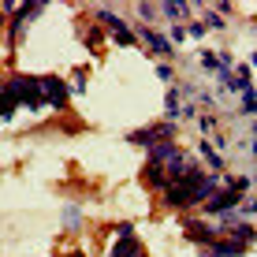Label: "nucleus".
Listing matches in <instances>:
<instances>
[{
	"mask_svg": "<svg viewBox=\"0 0 257 257\" xmlns=\"http://www.w3.org/2000/svg\"><path fill=\"white\" fill-rule=\"evenodd\" d=\"M190 205H194V190L190 187L172 183V187L164 190V209H190Z\"/></svg>",
	"mask_w": 257,
	"mask_h": 257,
	"instance_id": "nucleus-10",
	"label": "nucleus"
},
{
	"mask_svg": "<svg viewBox=\"0 0 257 257\" xmlns=\"http://www.w3.org/2000/svg\"><path fill=\"white\" fill-rule=\"evenodd\" d=\"M78 224H82V212H78L75 205H67V209H64V227H67V231H75Z\"/></svg>",
	"mask_w": 257,
	"mask_h": 257,
	"instance_id": "nucleus-20",
	"label": "nucleus"
},
{
	"mask_svg": "<svg viewBox=\"0 0 257 257\" xmlns=\"http://www.w3.org/2000/svg\"><path fill=\"white\" fill-rule=\"evenodd\" d=\"M64 257H86L82 250H71V253H64Z\"/></svg>",
	"mask_w": 257,
	"mask_h": 257,
	"instance_id": "nucleus-30",
	"label": "nucleus"
},
{
	"mask_svg": "<svg viewBox=\"0 0 257 257\" xmlns=\"http://www.w3.org/2000/svg\"><path fill=\"white\" fill-rule=\"evenodd\" d=\"M201 26H205V30H224V19H220V15L209 8V12H205V19H201Z\"/></svg>",
	"mask_w": 257,
	"mask_h": 257,
	"instance_id": "nucleus-22",
	"label": "nucleus"
},
{
	"mask_svg": "<svg viewBox=\"0 0 257 257\" xmlns=\"http://www.w3.org/2000/svg\"><path fill=\"white\" fill-rule=\"evenodd\" d=\"M112 41H116V45H138V34L135 30H123V34H112Z\"/></svg>",
	"mask_w": 257,
	"mask_h": 257,
	"instance_id": "nucleus-24",
	"label": "nucleus"
},
{
	"mask_svg": "<svg viewBox=\"0 0 257 257\" xmlns=\"http://www.w3.org/2000/svg\"><path fill=\"white\" fill-rule=\"evenodd\" d=\"M138 15H142V19H146V26H149V23H157V15H161V12H157L153 4H138Z\"/></svg>",
	"mask_w": 257,
	"mask_h": 257,
	"instance_id": "nucleus-25",
	"label": "nucleus"
},
{
	"mask_svg": "<svg viewBox=\"0 0 257 257\" xmlns=\"http://www.w3.org/2000/svg\"><path fill=\"white\" fill-rule=\"evenodd\" d=\"M224 235L235 238V242H242V246H253V242H257V227L250 224V220H238V224H231Z\"/></svg>",
	"mask_w": 257,
	"mask_h": 257,
	"instance_id": "nucleus-12",
	"label": "nucleus"
},
{
	"mask_svg": "<svg viewBox=\"0 0 257 257\" xmlns=\"http://www.w3.org/2000/svg\"><path fill=\"white\" fill-rule=\"evenodd\" d=\"M82 41H86V45H97V41H101V30H97V23H93L90 30L82 34Z\"/></svg>",
	"mask_w": 257,
	"mask_h": 257,
	"instance_id": "nucleus-28",
	"label": "nucleus"
},
{
	"mask_svg": "<svg viewBox=\"0 0 257 257\" xmlns=\"http://www.w3.org/2000/svg\"><path fill=\"white\" fill-rule=\"evenodd\" d=\"M235 212H238V220H250V216H257V198H253V194H246V198L235 205Z\"/></svg>",
	"mask_w": 257,
	"mask_h": 257,
	"instance_id": "nucleus-18",
	"label": "nucleus"
},
{
	"mask_svg": "<svg viewBox=\"0 0 257 257\" xmlns=\"http://www.w3.org/2000/svg\"><path fill=\"white\" fill-rule=\"evenodd\" d=\"M205 26H201V23H187V38H205Z\"/></svg>",
	"mask_w": 257,
	"mask_h": 257,
	"instance_id": "nucleus-27",
	"label": "nucleus"
},
{
	"mask_svg": "<svg viewBox=\"0 0 257 257\" xmlns=\"http://www.w3.org/2000/svg\"><path fill=\"white\" fill-rule=\"evenodd\" d=\"M67 86H71V93H86V67H78L75 75H71Z\"/></svg>",
	"mask_w": 257,
	"mask_h": 257,
	"instance_id": "nucleus-21",
	"label": "nucleus"
},
{
	"mask_svg": "<svg viewBox=\"0 0 257 257\" xmlns=\"http://www.w3.org/2000/svg\"><path fill=\"white\" fill-rule=\"evenodd\" d=\"M138 257H146V250H142V253H138Z\"/></svg>",
	"mask_w": 257,
	"mask_h": 257,
	"instance_id": "nucleus-35",
	"label": "nucleus"
},
{
	"mask_svg": "<svg viewBox=\"0 0 257 257\" xmlns=\"http://www.w3.org/2000/svg\"><path fill=\"white\" fill-rule=\"evenodd\" d=\"M250 153H253V157H257V142H250Z\"/></svg>",
	"mask_w": 257,
	"mask_h": 257,
	"instance_id": "nucleus-32",
	"label": "nucleus"
},
{
	"mask_svg": "<svg viewBox=\"0 0 257 257\" xmlns=\"http://www.w3.org/2000/svg\"><path fill=\"white\" fill-rule=\"evenodd\" d=\"M179 153H183V149H179V142H153V146L146 149V157H149L146 164H161V168H164V164H172Z\"/></svg>",
	"mask_w": 257,
	"mask_h": 257,
	"instance_id": "nucleus-9",
	"label": "nucleus"
},
{
	"mask_svg": "<svg viewBox=\"0 0 257 257\" xmlns=\"http://www.w3.org/2000/svg\"><path fill=\"white\" fill-rule=\"evenodd\" d=\"M157 12H161L164 19H172V23H183V26L190 23V8H187V4H175V0H168V4H161Z\"/></svg>",
	"mask_w": 257,
	"mask_h": 257,
	"instance_id": "nucleus-13",
	"label": "nucleus"
},
{
	"mask_svg": "<svg viewBox=\"0 0 257 257\" xmlns=\"http://www.w3.org/2000/svg\"><path fill=\"white\" fill-rule=\"evenodd\" d=\"M250 246H242V242H235V238H227V235H220L212 246H201V257H242Z\"/></svg>",
	"mask_w": 257,
	"mask_h": 257,
	"instance_id": "nucleus-8",
	"label": "nucleus"
},
{
	"mask_svg": "<svg viewBox=\"0 0 257 257\" xmlns=\"http://www.w3.org/2000/svg\"><path fill=\"white\" fill-rule=\"evenodd\" d=\"M179 108H183V101H179V93H175V86H172V90H168V101H164V119L179 123Z\"/></svg>",
	"mask_w": 257,
	"mask_h": 257,
	"instance_id": "nucleus-16",
	"label": "nucleus"
},
{
	"mask_svg": "<svg viewBox=\"0 0 257 257\" xmlns=\"http://www.w3.org/2000/svg\"><path fill=\"white\" fill-rule=\"evenodd\" d=\"M216 123H220L216 116H201V119H198V127H201V135H216Z\"/></svg>",
	"mask_w": 257,
	"mask_h": 257,
	"instance_id": "nucleus-26",
	"label": "nucleus"
},
{
	"mask_svg": "<svg viewBox=\"0 0 257 257\" xmlns=\"http://www.w3.org/2000/svg\"><path fill=\"white\" fill-rule=\"evenodd\" d=\"M135 34H138V41H142V45H146V49H153L157 52V56H172V45H168V38H164V34L161 30H153V26H146V23H142V26H135Z\"/></svg>",
	"mask_w": 257,
	"mask_h": 257,
	"instance_id": "nucleus-7",
	"label": "nucleus"
},
{
	"mask_svg": "<svg viewBox=\"0 0 257 257\" xmlns=\"http://www.w3.org/2000/svg\"><path fill=\"white\" fill-rule=\"evenodd\" d=\"M8 90H12V97L19 101V108H30V112L45 108L41 78H34V75H12V78H8Z\"/></svg>",
	"mask_w": 257,
	"mask_h": 257,
	"instance_id": "nucleus-1",
	"label": "nucleus"
},
{
	"mask_svg": "<svg viewBox=\"0 0 257 257\" xmlns=\"http://www.w3.org/2000/svg\"><path fill=\"white\" fill-rule=\"evenodd\" d=\"M183 235H187L198 250H201V246H212V242L220 238L216 224H212V220H205V216H201V220H198V216H187V220H183Z\"/></svg>",
	"mask_w": 257,
	"mask_h": 257,
	"instance_id": "nucleus-4",
	"label": "nucleus"
},
{
	"mask_svg": "<svg viewBox=\"0 0 257 257\" xmlns=\"http://www.w3.org/2000/svg\"><path fill=\"white\" fill-rule=\"evenodd\" d=\"M164 38H168V45H172V49L187 45V26H183V23H172V26H168V34H164Z\"/></svg>",
	"mask_w": 257,
	"mask_h": 257,
	"instance_id": "nucleus-17",
	"label": "nucleus"
},
{
	"mask_svg": "<svg viewBox=\"0 0 257 257\" xmlns=\"http://www.w3.org/2000/svg\"><path fill=\"white\" fill-rule=\"evenodd\" d=\"M172 75H175V71H172V64H157V78H164V82H172Z\"/></svg>",
	"mask_w": 257,
	"mask_h": 257,
	"instance_id": "nucleus-29",
	"label": "nucleus"
},
{
	"mask_svg": "<svg viewBox=\"0 0 257 257\" xmlns=\"http://www.w3.org/2000/svg\"><path fill=\"white\" fill-rule=\"evenodd\" d=\"M198 64H201V71H209V75H216V71H220V56H216V52H201V56H198Z\"/></svg>",
	"mask_w": 257,
	"mask_h": 257,
	"instance_id": "nucleus-19",
	"label": "nucleus"
},
{
	"mask_svg": "<svg viewBox=\"0 0 257 257\" xmlns=\"http://www.w3.org/2000/svg\"><path fill=\"white\" fill-rule=\"evenodd\" d=\"M41 93H45V104L56 112H64L71 104V86L60 75H41Z\"/></svg>",
	"mask_w": 257,
	"mask_h": 257,
	"instance_id": "nucleus-5",
	"label": "nucleus"
},
{
	"mask_svg": "<svg viewBox=\"0 0 257 257\" xmlns=\"http://www.w3.org/2000/svg\"><path fill=\"white\" fill-rule=\"evenodd\" d=\"M242 198H246V194H238V190H231V187H220L209 201H201V209H198V212H201L205 220H216L220 212H231Z\"/></svg>",
	"mask_w": 257,
	"mask_h": 257,
	"instance_id": "nucleus-3",
	"label": "nucleus"
},
{
	"mask_svg": "<svg viewBox=\"0 0 257 257\" xmlns=\"http://www.w3.org/2000/svg\"><path fill=\"white\" fill-rule=\"evenodd\" d=\"M0 34H4V12H0Z\"/></svg>",
	"mask_w": 257,
	"mask_h": 257,
	"instance_id": "nucleus-33",
	"label": "nucleus"
},
{
	"mask_svg": "<svg viewBox=\"0 0 257 257\" xmlns=\"http://www.w3.org/2000/svg\"><path fill=\"white\" fill-rule=\"evenodd\" d=\"M175 131H179V123H168V119H161V123H149V127H142V131H131L127 142H131V146L149 149L153 142H175Z\"/></svg>",
	"mask_w": 257,
	"mask_h": 257,
	"instance_id": "nucleus-2",
	"label": "nucleus"
},
{
	"mask_svg": "<svg viewBox=\"0 0 257 257\" xmlns=\"http://www.w3.org/2000/svg\"><path fill=\"white\" fill-rule=\"evenodd\" d=\"M253 142H257V123H253Z\"/></svg>",
	"mask_w": 257,
	"mask_h": 257,
	"instance_id": "nucleus-34",
	"label": "nucleus"
},
{
	"mask_svg": "<svg viewBox=\"0 0 257 257\" xmlns=\"http://www.w3.org/2000/svg\"><path fill=\"white\" fill-rule=\"evenodd\" d=\"M142 246L135 238V224H116V242H112L108 257H138Z\"/></svg>",
	"mask_w": 257,
	"mask_h": 257,
	"instance_id": "nucleus-6",
	"label": "nucleus"
},
{
	"mask_svg": "<svg viewBox=\"0 0 257 257\" xmlns=\"http://www.w3.org/2000/svg\"><path fill=\"white\" fill-rule=\"evenodd\" d=\"M250 71H257V52H253V56H250Z\"/></svg>",
	"mask_w": 257,
	"mask_h": 257,
	"instance_id": "nucleus-31",
	"label": "nucleus"
},
{
	"mask_svg": "<svg viewBox=\"0 0 257 257\" xmlns=\"http://www.w3.org/2000/svg\"><path fill=\"white\" fill-rule=\"evenodd\" d=\"M142 183H146L149 190H161V194L172 187V183H168V172L161 164H146V168H142Z\"/></svg>",
	"mask_w": 257,
	"mask_h": 257,
	"instance_id": "nucleus-11",
	"label": "nucleus"
},
{
	"mask_svg": "<svg viewBox=\"0 0 257 257\" xmlns=\"http://www.w3.org/2000/svg\"><path fill=\"white\" fill-rule=\"evenodd\" d=\"M93 23H104V26H112V34H123V30H131V26L123 23L116 12H108V8H97V12H93Z\"/></svg>",
	"mask_w": 257,
	"mask_h": 257,
	"instance_id": "nucleus-14",
	"label": "nucleus"
},
{
	"mask_svg": "<svg viewBox=\"0 0 257 257\" xmlns=\"http://www.w3.org/2000/svg\"><path fill=\"white\" fill-rule=\"evenodd\" d=\"M242 116H257V90L242 97Z\"/></svg>",
	"mask_w": 257,
	"mask_h": 257,
	"instance_id": "nucleus-23",
	"label": "nucleus"
},
{
	"mask_svg": "<svg viewBox=\"0 0 257 257\" xmlns=\"http://www.w3.org/2000/svg\"><path fill=\"white\" fill-rule=\"evenodd\" d=\"M198 153H201V161H205V164H209V168H212V172H216V175L224 172V157H220L216 149H212V142H209V138H205V142H201V146H198Z\"/></svg>",
	"mask_w": 257,
	"mask_h": 257,
	"instance_id": "nucleus-15",
	"label": "nucleus"
}]
</instances>
